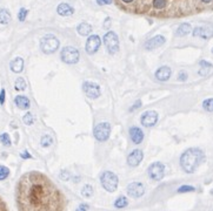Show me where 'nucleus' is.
<instances>
[{
    "label": "nucleus",
    "instance_id": "nucleus-1",
    "mask_svg": "<svg viewBox=\"0 0 213 211\" xmlns=\"http://www.w3.org/2000/svg\"><path fill=\"white\" fill-rule=\"evenodd\" d=\"M17 203L19 211H64L66 198L46 175L31 171L18 182Z\"/></svg>",
    "mask_w": 213,
    "mask_h": 211
},
{
    "label": "nucleus",
    "instance_id": "nucleus-2",
    "mask_svg": "<svg viewBox=\"0 0 213 211\" xmlns=\"http://www.w3.org/2000/svg\"><path fill=\"white\" fill-rule=\"evenodd\" d=\"M202 159H204V154L201 150L198 148H191V149H187L181 155L180 165L184 169V171H186L187 174H192L196 171V169L199 167Z\"/></svg>",
    "mask_w": 213,
    "mask_h": 211
},
{
    "label": "nucleus",
    "instance_id": "nucleus-3",
    "mask_svg": "<svg viewBox=\"0 0 213 211\" xmlns=\"http://www.w3.org/2000/svg\"><path fill=\"white\" fill-rule=\"evenodd\" d=\"M100 182L104 189L107 190L108 192H114L118 188L119 179L117 175L113 174L112 171H104L100 176Z\"/></svg>",
    "mask_w": 213,
    "mask_h": 211
},
{
    "label": "nucleus",
    "instance_id": "nucleus-4",
    "mask_svg": "<svg viewBox=\"0 0 213 211\" xmlns=\"http://www.w3.org/2000/svg\"><path fill=\"white\" fill-rule=\"evenodd\" d=\"M40 48L45 54L54 53L59 48V40L54 37L53 34H47L41 39L40 41Z\"/></svg>",
    "mask_w": 213,
    "mask_h": 211
},
{
    "label": "nucleus",
    "instance_id": "nucleus-5",
    "mask_svg": "<svg viewBox=\"0 0 213 211\" xmlns=\"http://www.w3.org/2000/svg\"><path fill=\"white\" fill-rule=\"evenodd\" d=\"M104 43L110 54H116L119 51V39L114 32L110 31L104 35Z\"/></svg>",
    "mask_w": 213,
    "mask_h": 211
},
{
    "label": "nucleus",
    "instance_id": "nucleus-6",
    "mask_svg": "<svg viewBox=\"0 0 213 211\" xmlns=\"http://www.w3.org/2000/svg\"><path fill=\"white\" fill-rule=\"evenodd\" d=\"M61 60L64 61L65 63H69V65H73V63H77L79 61V52L78 49L72 46H67V47L63 48L61 51Z\"/></svg>",
    "mask_w": 213,
    "mask_h": 211
},
{
    "label": "nucleus",
    "instance_id": "nucleus-7",
    "mask_svg": "<svg viewBox=\"0 0 213 211\" xmlns=\"http://www.w3.org/2000/svg\"><path fill=\"white\" fill-rule=\"evenodd\" d=\"M93 134H94V137L99 142H105L107 138L110 137V134H111V126H110V123L101 122L99 124H97L94 127Z\"/></svg>",
    "mask_w": 213,
    "mask_h": 211
},
{
    "label": "nucleus",
    "instance_id": "nucleus-8",
    "mask_svg": "<svg viewBox=\"0 0 213 211\" xmlns=\"http://www.w3.org/2000/svg\"><path fill=\"white\" fill-rule=\"evenodd\" d=\"M149 176L151 179L153 181H160L163 179L164 175H165V167L164 164L160 162H154L153 164H151L149 168Z\"/></svg>",
    "mask_w": 213,
    "mask_h": 211
},
{
    "label": "nucleus",
    "instance_id": "nucleus-9",
    "mask_svg": "<svg viewBox=\"0 0 213 211\" xmlns=\"http://www.w3.org/2000/svg\"><path fill=\"white\" fill-rule=\"evenodd\" d=\"M145 194V186L140 182H133L127 186V195L132 198H139Z\"/></svg>",
    "mask_w": 213,
    "mask_h": 211
},
{
    "label": "nucleus",
    "instance_id": "nucleus-10",
    "mask_svg": "<svg viewBox=\"0 0 213 211\" xmlns=\"http://www.w3.org/2000/svg\"><path fill=\"white\" fill-rule=\"evenodd\" d=\"M83 89L85 92V94L90 97V99H97L100 95V87L94 82H88L86 81L83 84Z\"/></svg>",
    "mask_w": 213,
    "mask_h": 211
},
{
    "label": "nucleus",
    "instance_id": "nucleus-11",
    "mask_svg": "<svg viewBox=\"0 0 213 211\" xmlns=\"http://www.w3.org/2000/svg\"><path fill=\"white\" fill-rule=\"evenodd\" d=\"M100 45H101L100 38L98 37V35H91V37H88L87 41H86V46H85L86 52L88 53V54H94L99 49Z\"/></svg>",
    "mask_w": 213,
    "mask_h": 211
},
{
    "label": "nucleus",
    "instance_id": "nucleus-12",
    "mask_svg": "<svg viewBox=\"0 0 213 211\" xmlns=\"http://www.w3.org/2000/svg\"><path fill=\"white\" fill-rule=\"evenodd\" d=\"M158 121V114L153 110H147L145 111L144 114L141 115L140 122L144 127H152L154 126Z\"/></svg>",
    "mask_w": 213,
    "mask_h": 211
},
{
    "label": "nucleus",
    "instance_id": "nucleus-13",
    "mask_svg": "<svg viewBox=\"0 0 213 211\" xmlns=\"http://www.w3.org/2000/svg\"><path fill=\"white\" fill-rule=\"evenodd\" d=\"M193 37L210 39L213 37V26H199L193 29Z\"/></svg>",
    "mask_w": 213,
    "mask_h": 211
},
{
    "label": "nucleus",
    "instance_id": "nucleus-14",
    "mask_svg": "<svg viewBox=\"0 0 213 211\" xmlns=\"http://www.w3.org/2000/svg\"><path fill=\"white\" fill-rule=\"evenodd\" d=\"M165 38L163 37V35H155V37L151 38L149 40L145 42V48L147 51H152V49H155V48L163 46L165 43Z\"/></svg>",
    "mask_w": 213,
    "mask_h": 211
},
{
    "label": "nucleus",
    "instance_id": "nucleus-15",
    "mask_svg": "<svg viewBox=\"0 0 213 211\" xmlns=\"http://www.w3.org/2000/svg\"><path fill=\"white\" fill-rule=\"evenodd\" d=\"M143 157H144L143 151H141L140 149H135V150H133L132 153L128 155V157H127L128 165H131V167H137V165H139L140 162L143 161Z\"/></svg>",
    "mask_w": 213,
    "mask_h": 211
},
{
    "label": "nucleus",
    "instance_id": "nucleus-16",
    "mask_svg": "<svg viewBox=\"0 0 213 211\" xmlns=\"http://www.w3.org/2000/svg\"><path fill=\"white\" fill-rule=\"evenodd\" d=\"M130 137H131L132 142L135 143V144H139L144 140V132L139 127H132L130 129Z\"/></svg>",
    "mask_w": 213,
    "mask_h": 211
},
{
    "label": "nucleus",
    "instance_id": "nucleus-17",
    "mask_svg": "<svg viewBox=\"0 0 213 211\" xmlns=\"http://www.w3.org/2000/svg\"><path fill=\"white\" fill-rule=\"evenodd\" d=\"M14 103L19 109H22V110H26L31 107V102L28 100V97L24 95H17L14 97Z\"/></svg>",
    "mask_w": 213,
    "mask_h": 211
},
{
    "label": "nucleus",
    "instance_id": "nucleus-18",
    "mask_svg": "<svg viewBox=\"0 0 213 211\" xmlns=\"http://www.w3.org/2000/svg\"><path fill=\"white\" fill-rule=\"evenodd\" d=\"M171 74H172V70H171L170 67L164 66V67H160L155 72V78L159 81H167L171 78Z\"/></svg>",
    "mask_w": 213,
    "mask_h": 211
},
{
    "label": "nucleus",
    "instance_id": "nucleus-19",
    "mask_svg": "<svg viewBox=\"0 0 213 211\" xmlns=\"http://www.w3.org/2000/svg\"><path fill=\"white\" fill-rule=\"evenodd\" d=\"M57 12H58V14H60V16H72L74 13V8L72 6H69V4H66V2H63V4H59L58 5Z\"/></svg>",
    "mask_w": 213,
    "mask_h": 211
},
{
    "label": "nucleus",
    "instance_id": "nucleus-20",
    "mask_svg": "<svg viewBox=\"0 0 213 211\" xmlns=\"http://www.w3.org/2000/svg\"><path fill=\"white\" fill-rule=\"evenodd\" d=\"M10 68L13 73H21L24 69V59L18 56V58L13 59L10 63Z\"/></svg>",
    "mask_w": 213,
    "mask_h": 211
},
{
    "label": "nucleus",
    "instance_id": "nucleus-21",
    "mask_svg": "<svg viewBox=\"0 0 213 211\" xmlns=\"http://www.w3.org/2000/svg\"><path fill=\"white\" fill-rule=\"evenodd\" d=\"M77 31H78V33H79L80 35L87 37L88 34H91V32H92V26H91L90 24H87V22H81L79 26L77 27Z\"/></svg>",
    "mask_w": 213,
    "mask_h": 211
},
{
    "label": "nucleus",
    "instance_id": "nucleus-22",
    "mask_svg": "<svg viewBox=\"0 0 213 211\" xmlns=\"http://www.w3.org/2000/svg\"><path fill=\"white\" fill-rule=\"evenodd\" d=\"M191 25L187 24V22H184V24H181L180 26L178 27V29L176 32V35L177 37H185V35H187L191 32Z\"/></svg>",
    "mask_w": 213,
    "mask_h": 211
},
{
    "label": "nucleus",
    "instance_id": "nucleus-23",
    "mask_svg": "<svg viewBox=\"0 0 213 211\" xmlns=\"http://www.w3.org/2000/svg\"><path fill=\"white\" fill-rule=\"evenodd\" d=\"M11 21V13L6 8H1L0 10V24L1 25H7Z\"/></svg>",
    "mask_w": 213,
    "mask_h": 211
},
{
    "label": "nucleus",
    "instance_id": "nucleus-24",
    "mask_svg": "<svg viewBox=\"0 0 213 211\" xmlns=\"http://www.w3.org/2000/svg\"><path fill=\"white\" fill-rule=\"evenodd\" d=\"M167 6V0H152V7L155 11H163Z\"/></svg>",
    "mask_w": 213,
    "mask_h": 211
},
{
    "label": "nucleus",
    "instance_id": "nucleus-25",
    "mask_svg": "<svg viewBox=\"0 0 213 211\" xmlns=\"http://www.w3.org/2000/svg\"><path fill=\"white\" fill-rule=\"evenodd\" d=\"M127 204H128V200L125 196H120V197L117 198V200L114 202V206H116L117 209H123L125 206H127Z\"/></svg>",
    "mask_w": 213,
    "mask_h": 211
},
{
    "label": "nucleus",
    "instance_id": "nucleus-26",
    "mask_svg": "<svg viewBox=\"0 0 213 211\" xmlns=\"http://www.w3.org/2000/svg\"><path fill=\"white\" fill-rule=\"evenodd\" d=\"M14 88H16V90L26 89V81L24 80V78H17L16 82H14Z\"/></svg>",
    "mask_w": 213,
    "mask_h": 211
},
{
    "label": "nucleus",
    "instance_id": "nucleus-27",
    "mask_svg": "<svg viewBox=\"0 0 213 211\" xmlns=\"http://www.w3.org/2000/svg\"><path fill=\"white\" fill-rule=\"evenodd\" d=\"M81 195L84 196V197H86V198L92 197V195H93V188H92V185L90 184L84 185V188L81 190Z\"/></svg>",
    "mask_w": 213,
    "mask_h": 211
},
{
    "label": "nucleus",
    "instance_id": "nucleus-28",
    "mask_svg": "<svg viewBox=\"0 0 213 211\" xmlns=\"http://www.w3.org/2000/svg\"><path fill=\"white\" fill-rule=\"evenodd\" d=\"M0 142L2 143L5 147H10L11 146V137L10 135L7 134V132H2L1 135H0Z\"/></svg>",
    "mask_w": 213,
    "mask_h": 211
},
{
    "label": "nucleus",
    "instance_id": "nucleus-29",
    "mask_svg": "<svg viewBox=\"0 0 213 211\" xmlns=\"http://www.w3.org/2000/svg\"><path fill=\"white\" fill-rule=\"evenodd\" d=\"M202 107L208 113H213V99H207L202 102Z\"/></svg>",
    "mask_w": 213,
    "mask_h": 211
},
{
    "label": "nucleus",
    "instance_id": "nucleus-30",
    "mask_svg": "<svg viewBox=\"0 0 213 211\" xmlns=\"http://www.w3.org/2000/svg\"><path fill=\"white\" fill-rule=\"evenodd\" d=\"M40 143H41V146L43 147H50L52 143H53V140H52V137L50 136V135H44L41 137V140H40Z\"/></svg>",
    "mask_w": 213,
    "mask_h": 211
},
{
    "label": "nucleus",
    "instance_id": "nucleus-31",
    "mask_svg": "<svg viewBox=\"0 0 213 211\" xmlns=\"http://www.w3.org/2000/svg\"><path fill=\"white\" fill-rule=\"evenodd\" d=\"M10 175V169L5 165H0V181H4Z\"/></svg>",
    "mask_w": 213,
    "mask_h": 211
},
{
    "label": "nucleus",
    "instance_id": "nucleus-32",
    "mask_svg": "<svg viewBox=\"0 0 213 211\" xmlns=\"http://www.w3.org/2000/svg\"><path fill=\"white\" fill-rule=\"evenodd\" d=\"M22 122L27 124V126H31L33 124V122H34V117H33L32 113H26L25 115L22 116Z\"/></svg>",
    "mask_w": 213,
    "mask_h": 211
},
{
    "label": "nucleus",
    "instance_id": "nucleus-33",
    "mask_svg": "<svg viewBox=\"0 0 213 211\" xmlns=\"http://www.w3.org/2000/svg\"><path fill=\"white\" fill-rule=\"evenodd\" d=\"M196 188L192 186V185H181L180 188L178 189V192L179 194H184V192H191V191H194Z\"/></svg>",
    "mask_w": 213,
    "mask_h": 211
},
{
    "label": "nucleus",
    "instance_id": "nucleus-34",
    "mask_svg": "<svg viewBox=\"0 0 213 211\" xmlns=\"http://www.w3.org/2000/svg\"><path fill=\"white\" fill-rule=\"evenodd\" d=\"M27 14H28V11L26 10V8H20L19 10V13H18V19H19V21H25L26 20V16H27Z\"/></svg>",
    "mask_w": 213,
    "mask_h": 211
},
{
    "label": "nucleus",
    "instance_id": "nucleus-35",
    "mask_svg": "<svg viewBox=\"0 0 213 211\" xmlns=\"http://www.w3.org/2000/svg\"><path fill=\"white\" fill-rule=\"evenodd\" d=\"M199 65L201 66V68H205V69H211V68H213V65H212V63L207 62V61H205V60H201V61L199 62Z\"/></svg>",
    "mask_w": 213,
    "mask_h": 211
},
{
    "label": "nucleus",
    "instance_id": "nucleus-36",
    "mask_svg": "<svg viewBox=\"0 0 213 211\" xmlns=\"http://www.w3.org/2000/svg\"><path fill=\"white\" fill-rule=\"evenodd\" d=\"M60 178L63 179V181H69V173H67L66 170L61 171V173H60Z\"/></svg>",
    "mask_w": 213,
    "mask_h": 211
},
{
    "label": "nucleus",
    "instance_id": "nucleus-37",
    "mask_svg": "<svg viewBox=\"0 0 213 211\" xmlns=\"http://www.w3.org/2000/svg\"><path fill=\"white\" fill-rule=\"evenodd\" d=\"M5 96H6V92L2 88V89L0 90V105H4L5 103Z\"/></svg>",
    "mask_w": 213,
    "mask_h": 211
},
{
    "label": "nucleus",
    "instance_id": "nucleus-38",
    "mask_svg": "<svg viewBox=\"0 0 213 211\" xmlns=\"http://www.w3.org/2000/svg\"><path fill=\"white\" fill-rule=\"evenodd\" d=\"M178 80L179 81H186L187 80V73L186 72H180L178 75Z\"/></svg>",
    "mask_w": 213,
    "mask_h": 211
},
{
    "label": "nucleus",
    "instance_id": "nucleus-39",
    "mask_svg": "<svg viewBox=\"0 0 213 211\" xmlns=\"http://www.w3.org/2000/svg\"><path fill=\"white\" fill-rule=\"evenodd\" d=\"M20 156H21V158H24V159H28V158H32V156H31V154L28 153L27 150H25V151H22V153L20 154Z\"/></svg>",
    "mask_w": 213,
    "mask_h": 211
},
{
    "label": "nucleus",
    "instance_id": "nucleus-40",
    "mask_svg": "<svg viewBox=\"0 0 213 211\" xmlns=\"http://www.w3.org/2000/svg\"><path fill=\"white\" fill-rule=\"evenodd\" d=\"M88 210V205L87 204H80L78 208H77V210L75 211H87Z\"/></svg>",
    "mask_w": 213,
    "mask_h": 211
},
{
    "label": "nucleus",
    "instance_id": "nucleus-41",
    "mask_svg": "<svg viewBox=\"0 0 213 211\" xmlns=\"http://www.w3.org/2000/svg\"><path fill=\"white\" fill-rule=\"evenodd\" d=\"M97 2L99 5H106V4H111L112 0H97Z\"/></svg>",
    "mask_w": 213,
    "mask_h": 211
},
{
    "label": "nucleus",
    "instance_id": "nucleus-42",
    "mask_svg": "<svg viewBox=\"0 0 213 211\" xmlns=\"http://www.w3.org/2000/svg\"><path fill=\"white\" fill-rule=\"evenodd\" d=\"M139 107H141V101L140 100H138L135 103H134V106L132 107V110H133V109H137V108H139Z\"/></svg>",
    "mask_w": 213,
    "mask_h": 211
},
{
    "label": "nucleus",
    "instance_id": "nucleus-43",
    "mask_svg": "<svg viewBox=\"0 0 213 211\" xmlns=\"http://www.w3.org/2000/svg\"><path fill=\"white\" fill-rule=\"evenodd\" d=\"M110 21H111V19H110V18H107L106 20H105V25H104V28H108V27H110Z\"/></svg>",
    "mask_w": 213,
    "mask_h": 211
},
{
    "label": "nucleus",
    "instance_id": "nucleus-44",
    "mask_svg": "<svg viewBox=\"0 0 213 211\" xmlns=\"http://www.w3.org/2000/svg\"><path fill=\"white\" fill-rule=\"evenodd\" d=\"M202 4H211L213 0H200Z\"/></svg>",
    "mask_w": 213,
    "mask_h": 211
},
{
    "label": "nucleus",
    "instance_id": "nucleus-45",
    "mask_svg": "<svg viewBox=\"0 0 213 211\" xmlns=\"http://www.w3.org/2000/svg\"><path fill=\"white\" fill-rule=\"evenodd\" d=\"M212 53H213V48H212Z\"/></svg>",
    "mask_w": 213,
    "mask_h": 211
}]
</instances>
